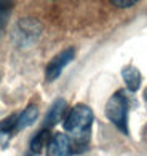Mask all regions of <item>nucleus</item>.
Returning <instances> with one entry per match:
<instances>
[{
    "instance_id": "1",
    "label": "nucleus",
    "mask_w": 147,
    "mask_h": 156,
    "mask_svg": "<svg viewBox=\"0 0 147 156\" xmlns=\"http://www.w3.org/2000/svg\"><path fill=\"white\" fill-rule=\"evenodd\" d=\"M93 121H94L93 110L85 104H77L67 112L62 126H64V131L67 132V137L71 139L74 151H82L86 148L90 137H91Z\"/></svg>"
},
{
    "instance_id": "2",
    "label": "nucleus",
    "mask_w": 147,
    "mask_h": 156,
    "mask_svg": "<svg viewBox=\"0 0 147 156\" xmlns=\"http://www.w3.org/2000/svg\"><path fill=\"white\" fill-rule=\"evenodd\" d=\"M128 112H130V97L123 89L110 96L106 104V116L118 131L125 136L130 134L128 129Z\"/></svg>"
},
{
    "instance_id": "3",
    "label": "nucleus",
    "mask_w": 147,
    "mask_h": 156,
    "mask_svg": "<svg viewBox=\"0 0 147 156\" xmlns=\"http://www.w3.org/2000/svg\"><path fill=\"white\" fill-rule=\"evenodd\" d=\"M43 27L34 18H21L16 21L15 27L11 32V40L18 48H31L32 45H35Z\"/></svg>"
},
{
    "instance_id": "4",
    "label": "nucleus",
    "mask_w": 147,
    "mask_h": 156,
    "mask_svg": "<svg viewBox=\"0 0 147 156\" xmlns=\"http://www.w3.org/2000/svg\"><path fill=\"white\" fill-rule=\"evenodd\" d=\"M75 58V49L74 48H66L64 51H61L59 54H56L54 58L48 62V66L45 69V76L46 81H54L56 78H59L62 73V70L67 64H71Z\"/></svg>"
},
{
    "instance_id": "5",
    "label": "nucleus",
    "mask_w": 147,
    "mask_h": 156,
    "mask_svg": "<svg viewBox=\"0 0 147 156\" xmlns=\"http://www.w3.org/2000/svg\"><path fill=\"white\" fill-rule=\"evenodd\" d=\"M72 154L74 150L67 134L56 132L46 147V156H72Z\"/></svg>"
},
{
    "instance_id": "6",
    "label": "nucleus",
    "mask_w": 147,
    "mask_h": 156,
    "mask_svg": "<svg viewBox=\"0 0 147 156\" xmlns=\"http://www.w3.org/2000/svg\"><path fill=\"white\" fill-rule=\"evenodd\" d=\"M66 108H67V102L64 101L62 97H58L56 101L51 104L50 110L45 115V119H43V129H48L50 131L51 127H54L59 121H62L64 118V113H66Z\"/></svg>"
},
{
    "instance_id": "7",
    "label": "nucleus",
    "mask_w": 147,
    "mask_h": 156,
    "mask_svg": "<svg viewBox=\"0 0 147 156\" xmlns=\"http://www.w3.org/2000/svg\"><path fill=\"white\" fill-rule=\"evenodd\" d=\"M122 76H123V81L127 83L128 91H131V93H136V91L141 88L142 75H141V72H139V70H138L134 66H127V67H123Z\"/></svg>"
},
{
    "instance_id": "8",
    "label": "nucleus",
    "mask_w": 147,
    "mask_h": 156,
    "mask_svg": "<svg viewBox=\"0 0 147 156\" xmlns=\"http://www.w3.org/2000/svg\"><path fill=\"white\" fill-rule=\"evenodd\" d=\"M39 118V107L37 105H29L18 115V123H16V131H23L26 127L32 126Z\"/></svg>"
},
{
    "instance_id": "9",
    "label": "nucleus",
    "mask_w": 147,
    "mask_h": 156,
    "mask_svg": "<svg viewBox=\"0 0 147 156\" xmlns=\"http://www.w3.org/2000/svg\"><path fill=\"white\" fill-rule=\"evenodd\" d=\"M51 140V134L48 129H42L40 132H37L35 136L32 137L31 140V153L39 156L42 153V150H43V147H48V144H50Z\"/></svg>"
},
{
    "instance_id": "10",
    "label": "nucleus",
    "mask_w": 147,
    "mask_h": 156,
    "mask_svg": "<svg viewBox=\"0 0 147 156\" xmlns=\"http://www.w3.org/2000/svg\"><path fill=\"white\" fill-rule=\"evenodd\" d=\"M11 11H13V3L11 2H0V37H2L6 24H8Z\"/></svg>"
},
{
    "instance_id": "11",
    "label": "nucleus",
    "mask_w": 147,
    "mask_h": 156,
    "mask_svg": "<svg viewBox=\"0 0 147 156\" xmlns=\"http://www.w3.org/2000/svg\"><path fill=\"white\" fill-rule=\"evenodd\" d=\"M16 123H18V115H10L3 121H0V131L3 132H16Z\"/></svg>"
},
{
    "instance_id": "12",
    "label": "nucleus",
    "mask_w": 147,
    "mask_h": 156,
    "mask_svg": "<svg viewBox=\"0 0 147 156\" xmlns=\"http://www.w3.org/2000/svg\"><path fill=\"white\" fill-rule=\"evenodd\" d=\"M110 3L118 6V8H131V6H134L138 2L136 0H112Z\"/></svg>"
},
{
    "instance_id": "13",
    "label": "nucleus",
    "mask_w": 147,
    "mask_h": 156,
    "mask_svg": "<svg viewBox=\"0 0 147 156\" xmlns=\"http://www.w3.org/2000/svg\"><path fill=\"white\" fill-rule=\"evenodd\" d=\"M13 136H15V134L0 131V147H2V148H6V147H8V144H10V140H11Z\"/></svg>"
},
{
    "instance_id": "14",
    "label": "nucleus",
    "mask_w": 147,
    "mask_h": 156,
    "mask_svg": "<svg viewBox=\"0 0 147 156\" xmlns=\"http://www.w3.org/2000/svg\"><path fill=\"white\" fill-rule=\"evenodd\" d=\"M144 101H145V104H147V88H145V91H144Z\"/></svg>"
}]
</instances>
